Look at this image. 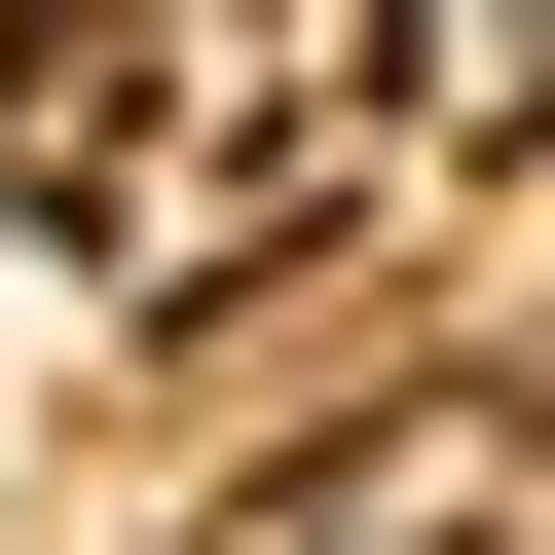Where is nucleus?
<instances>
[{
    "label": "nucleus",
    "instance_id": "obj_1",
    "mask_svg": "<svg viewBox=\"0 0 555 555\" xmlns=\"http://www.w3.org/2000/svg\"><path fill=\"white\" fill-rule=\"evenodd\" d=\"M555 518V371H408L371 444H297V481H222L185 555H518Z\"/></svg>",
    "mask_w": 555,
    "mask_h": 555
}]
</instances>
